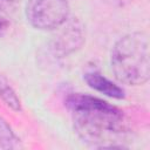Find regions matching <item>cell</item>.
Here are the masks:
<instances>
[{
    "label": "cell",
    "mask_w": 150,
    "mask_h": 150,
    "mask_svg": "<svg viewBox=\"0 0 150 150\" xmlns=\"http://www.w3.org/2000/svg\"><path fill=\"white\" fill-rule=\"evenodd\" d=\"M26 18L32 27L53 32L70 16L68 0H27Z\"/></svg>",
    "instance_id": "obj_3"
},
{
    "label": "cell",
    "mask_w": 150,
    "mask_h": 150,
    "mask_svg": "<svg viewBox=\"0 0 150 150\" xmlns=\"http://www.w3.org/2000/svg\"><path fill=\"white\" fill-rule=\"evenodd\" d=\"M12 27V18L9 12L6 9L4 2L0 0V39L8 34Z\"/></svg>",
    "instance_id": "obj_8"
},
{
    "label": "cell",
    "mask_w": 150,
    "mask_h": 150,
    "mask_svg": "<svg viewBox=\"0 0 150 150\" xmlns=\"http://www.w3.org/2000/svg\"><path fill=\"white\" fill-rule=\"evenodd\" d=\"M83 79L91 89L110 98L122 100L125 97V94L122 87H120L118 84H116L115 82H112L111 80H109L108 77H105L98 71H95V70L88 71L84 74Z\"/></svg>",
    "instance_id": "obj_5"
},
{
    "label": "cell",
    "mask_w": 150,
    "mask_h": 150,
    "mask_svg": "<svg viewBox=\"0 0 150 150\" xmlns=\"http://www.w3.org/2000/svg\"><path fill=\"white\" fill-rule=\"evenodd\" d=\"M76 135L95 149H124L130 137L128 121L121 109L98 97L73 93L66 97Z\"/></svg>",
    "instance_id": "obj_1"
},
{
    "label": "cell",
    "mask_w": 150,
    "mask_h": 150,
    "mask_svg": "<svg viewBox=\"0 0 150 150\" xmlns=\"http://www.w3.org/2000/svg\"><path fill=\"white\" fill-rule=\"evenodd\" d=\"M53 32L54 34L49 41V50L57 59L76 53L86 42L84 25L77 18L69 16L62 26Z\"/></svg>",
    "instance_id": "obj_4"
},
{
    "label": "cell",
    "mask_w": 150,
    "mask_h": 150,
    "mask_svg": "<svg viewBox=\"0 0 150 150\" xmlns=\"http://www.w3.org/2000/svg\"><path fill=\"white\" fill-rule=\"evenodd\" d=\"M5 1H7V2H12V4H14V2H19V1H21V0H5Z\"/></svg>",
    "instance_id": "obj_10"
},
{
    "label": "cell",
    "mask_w": 150,
    "mask_h": 150,
    "mask_svg": "<svg viewBox=\"0 0 150 150\" xmlns=\"http://www.w3.org/2000/svg\"><path fill=\"white\" fill-rule=\"evenodd\" d=\"M102 1L115 8H124L130 6L135 0H102Z\"/></svg>",
    "instance_id": "obj_9"
},
{
    "label": "cell",
    "mask_w": 150,
    "mask_h": 150,
    "mask_svg": "<svg viewBox=\"0 0 150 150\" xmlns=\"http://www.w3.org/2000/svg\"><path fill=\"white\" fill-rule=\"evenodd\" d=\"M110 67L115 79L123 84L138 87L149 81V42L144 32L121 36L112 46Z\"/></svg>",
    "instance_id": "obj_2"
},
{
    "label": "cell",
    "mask_w": 150,
    "mask_h": 150,
    "mask_svg": "<svg viewBox=\"0 0 150 150\" xmlns=\"http://www.w3.org/2000/svg\"><path fill=\"white\" fill-rule=\"evenodd\" d=\"M0 148L6 150L22 148L21 139L14 132L9 123L1 116H0Z\"/></svg>",
    "instance_id": "obj_7"
},
{
    "label": "cell",
    "mask_w": 150,
    "mask_h": 150,
    "mask_svg": "<svg viewBox=\"0 0 150 150\" xmlns=\"http://www.w3.org/2000/svg\"><path fill=\"white\" fill-rule=\"evenodd\" d=\"M0 100L13 111H21L22 109L21 101L16 91L2 74H0Z\"/></svg>",
    "instance_id": "obj_6"
}]
</instances>
